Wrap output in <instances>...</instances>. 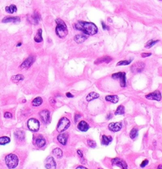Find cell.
I'll use <instances>...</instances> for the list:
<instances>
[{"instance_id": "1", "label": "cell", "mask_w": 162, "mask_h": 169, "mask_svg": "<svg viewBox=\"0 0 162 169\" xmlns=\"http://www.w3.org/2000/svg\"><path fill=\"white\" fill-rule=\"evenodd\" d=\"M74 28L88 35H93L97 32L96 25L91 22L79 21L74 25Z\"/></svg>"}, {"instance_id": "2", "label": "cell", "mask_w": 162, "mask_h": 169, "mask_svg": "<svg viewBox=\"0 0 162 169\" xmlns=\"http://www.w3.org/2000/svg\"><path fill=\"white\" fill-rule=\"evenodd\" d=\"M56 23L57 24L55 29L56 35L60 38L65 37L68 34V30H67L65 23L60 18L56 19Z\"/></svg>"}, {"instance_id": "3", "label": "cell", "mask_w": 162, "mask_h": 169, "mask_svg": "<svg viewBox=\"0 0 162 169\" xmlns=\"http://www.w3.org/2000/svg\"><path fill=\"white\" fill-rule=\"evenodd\" d=\"M5 162L8 168H14L18 165V158L15 155L9 154L5 158Z\"/></svg>"}, {"instance_id": "4", "label": "cell", "mask_w": 162, "mask_h": 169, "mask_svg": "<svg viewBox=\"0 0 162 169\" xmlns=\"http://www.w3.org/2000/svg\"><path fill=\"white\" fill-rule=\"evenodd\" d=\"M70 125V120L68 118L63 117H62L59 121L58 124L57 125V127H56V130H57V131L58 132H62L67 130L69 127Z\"/></svg>"}, {"instance_id": "5", "label": "cell", "mask_w": 162, "mask_h": 169, "mask_svg": "<svg viewBox=\"0 0 162 169\" xmlns=\"http://www.w3.org/2000/svg\"><path fill=\"white\" fill-rule=\"evenodd\" d=\"M125 73L124 72H119L117 73H114L112 75V78L115 80H120V86L124 88L126 85V77H125Z\"/></svg>"}, {"instance_id": "6", "label": "cell", "mask_w": 162, "mask_h": 169, "mask_svg": "<svg viewBox=\"0 0 162 169\" xmlns=\"http://www.w3.org/2000/svg\"><path fill=\"white\" fill-rule=\"evenodd\" d=\"M27 126L30 130L36 132L39 130L40 124H39V122L37 119L32 118V119H30L29 121H28Z\"/></svg>"}, {"instance_id": "7", "label": "cell", "mask_w": 162, "mask_h": 169, "mask_svg": "<svg viewBox=\"0 0 162 169\" xmlns=\"http://www.w3.org/2000/svg\"><path fill=\"white\" fill-rule=\"evenodd\" d=\"M144 68H145V64L144 63L138 61L132 65L130 70L133 73H138L142 72L144 70Z\"/></svg>"}, {"instance_id": "8", "label": "cell", "mask_w": 162, "mask_h": 169, "mask_svg": "<svg viewBox=\"0 0 162 169\" xmlns=\"http://www.w3.org/2000/svg\"><path fill=\"white\" fill-rule=\"evenodd\" d=\"M111 164L120 167L122 169H128V166L126 162L120 158H115L111 160Z\"/></svg>"}, {"instance_id": "9", "label": "cell", "mask_w": 162, "mask_h": 169, "mask_svg": "<svg viewBox=\"0 0 162 169\" xmlns=\"http://www.w3.org/2000/svg\"><path fill=\"white\" fill-rule=\"evenodd\" d=\"M145 97L147 99L152 100H156V101H160L161 99V94L160 93V91H155L153 92L150 93V94L146 95Z\"/></svg>"}, {"instance_id": "10", "label": "cell", "mask_w": 162, "mask_h": 169, "mask_svg": "<svg viewBox=\"0 0 162 169\" xmlns=\"http://www.w3.org/2000/svg\"><path fill=\"white\" fill-rule=\"evenodd\" d=\"M35 61V57L34 56H29L27 59L25 60L20 66L21 69H27L33 64V63Z\"/></svg>"}, {"instance_id": "11", "label": "cell", "mask_w": 162, "mask_h": 169, "mask_svg": "<svg viewBox=\"0 0 162 169\" xmlns=\"http://www.w3.org/2000/svg\"><path fill=\"white\" fill-rule=\"evenodd\" d=\"M122 127V124L120 122H112L108 125V129L113 132H118L121 130Z\"/></svg>"}, {"instance_id": "12", "label": "cell", "mask_w": 162, "mask_h": 169, "mask_svg": "<svg viewBox=\"0 0 162 169\" xmlns=\"http://www.w3.org/2000/svg\"><path fill=\"white\" fill-rule=\"evenodd\" d=\"M45 167L47 169H56V163L53 157H48L46 160Z\"/></svg>"}, {"instance_id": "13", "label": "cell", "mask_w": 162, "mask_h": 169, "mask_svg": "<svg viewBox=\"0 0 162 169\" xmlns=\"http://www.w3.org/2000/svg\"><path fill=\"white\" fill-rule=\"evenodd\" d=\"M42 121L44 123H48L50 120V114L48 110H43L39 113Z\"/></svg>"}, {"instance_id": "14", "label": "cell", "mask_w": 162, "mask_h": 169, "mask_svg": "<svg viewBox=\"0 0 162 169\" xmlns=\"http://www.w3.org/2000/svg\"><path fill=\"white\" fill-rule=\"evenodd\" d=\"M68 136L67 133H62L59 135L57 137V140L61 144L63 145H65L67 143Z\"/></svg>"}, {"instance_id": "15", "label": "cell", "mask_w": 162, "mask_h": 169, "mask_svg": "<svg viewBox=\"0 0 162 169\" xmlns=\"http://www.w3.org/2000/svg\"><path fill=\"white\" fill-rule=\"evenodd\" d=\"M78 129L82 132H86L87 131L88 129H89V126L86 121H82L78 123L77 126Z\"/></svg>"}, {"instance_id": "16", "label": "cell", "mask_w": 162, "mask_h": 169, "mask_svg": "<svg viewBox=\"0 0 162 169\" xmlns=\"http://www.w3.org/2000/svg\"><path fill=\"white\" fill-rule=\"evenodd\" d=\"M2 22L4 23H8V22L19 23L20 22V18L18 17H7L3 19Z\"/></svg>"}, {"instance_id": "17", "label": "cell", "mask_w": 162, "mask_h": 169, "mask_svg": "<svg viewBox=\"0 0 162 169\" xmlns=\"http://www.w3.org/2000/svg\"><path fill=\"white\" fill-rule=\"evenodd\" d=\"M112 58L110 56H104L102 57V58H98L94 62V64H101V63H109L110 62H111L112 61Z\"/></svg>"}, {"instance_id": "18", "label": "cell", "mask_w": 162, "mask_h": 169, "mask_svg": "<svg viewBox=\"0 0 162 169\" xmlns=\"http://www.w3.org/2000/svg\"><path fill=\"white\" fill-rule=\"evenodd\" d=\"M113 139L110 136H106L103 135L102 136L101 139V144L103 145H105V146H108L110 144V143L112 141Z\"/></svg>"}, {"instance_id": "19", "label": "cell", "mask_w": 162, "mask_h": 169, "mask_svg": "<svg viewBox=\"0 0 162 169\" xmlns=\"http://www.w3.org/2000/svg\"><path fill=\"white\" fill-rule=\"evenodd\" d=\"M36 144L39 148H42L46 145V140L42 136H39L36 138Z\"/></svg>"}, {"instance_id": "20", "label": "cell", "mask_w": 162, "mask_h": 169, "mask_svg": "<svg viewBox=\"0 0 162 169\" xmlns=\"http://www.w3.org/2000/svg\"><path fill=\"white\" fill-rule=\"evenodd\" d=\"M87 39V37L82 34H78L76 35L74 37V40L77 44H81L82 42H84L85 40Z\"/></svg>"}, {"instance_id": "21", "label": "cell", "mask_w": 162, "mask_h": 169, "mask_svg": "<svg viewBox=\"0 0 162 169\" xmlns=\"http://www.w3.org/2000/svg\"><path fill=\"white\" fill-rule=\"evenodd\" d=\"M105 100L113 104H117L119 102V97L117 95H108L105 97Z\"/></svg>"}, {"instance_id": "22", "label": "cell", "mask_w": 162, "mask_h": 169, "mask_svg": "<svg viewBox=\"0 0 162 169\" xmlns=\"http://www.w3.org/2000/svg\"><path fill=\"white\" fill-rule=\"evenodd\" d=\"M99 97H100V95L97 94V93L92 91V92L89 93V94L87 95V97H86V100H87L88 102H90V101L94 100V99H96Z\"/></svg>"}, {"instance_id": "23", "label": "cell", "mask_w": 162, "mask_h": 169, "mask_svg": "<svg viewBox=\"0 0 162 169\" xmlns=\"http://www.w3.org/2000/svg\"><path fill=\"white\" fill-rule=\"evenodd\" d=\"M53 154L58 158H60L63 156V151L60 148H56L53 150Z\"/></svg>"}, {"instance_id": "24", "label": "cell", "mask_w": 162, "mask_h": 169, "mask_svg": "<svg viewBox=\"0 0 162 169\" xmlns=\"http://www.w3.org/2000/svg\"><path fill=\"white\" fill-rule=\"evenodd\" d=\"M34 40L36 42H41L42 41V30L39 29L37 31V34L34 37Z\"/></svg>"}, {"instance_id": "25", "label": "cell", "mask_w": 162, "mask_h": 169, "mask_svg": "<svg viewBox=\"0 0 162 169\" xmlns=\"http://www.w3.org/2000/svg\"><path fill=\"white\" fill-rule=\"evenodd\" d=\"M6 11L9 13H13L14 12H16L17 10V8L16 6L14 5V4H12L10 6H8L6 7Z\"/></svg>"}, {"instance_id": "26", "label": "cell", "mask_w": 162, "mask_h": 169, "mask_svg": "<svg viewBox=\"0 0 162 169\" xmlns=\"http://www.w3.org/2000/svg\"><path fill=\"white\" fill-rule=\"evenodd\" d=\"M42 103V99L39 97L34 99L32 102L33 106H36V107L39 106L40 105H41Z\"/></svg>"}, {"instance_id": "27", "label": "cell", "mask_w": 162, "mask_h": 169, "mask_svg": "<svg viewBox=\"0 0 162 169\" xmlns=\"http://www.w3.org/2000/svg\"><path fill=\"white\" fill-rule=\"evenodd\" d=\"M23 76L22 75H17L15 76H13L12 78V81H13L14 83H18L20 81L23 80Z\"/></svg>"}, {"instance_id": "28", "label": "cell", "mask_w": 162, "mask_h": 169, "mask_svg": "<svg viewBox=\"0 0 162 169\" xmlns=\"http://www.w3.org/2000/svg\"><path fill=\"white\" fill-rule=\"evenodd\" d=\"M125 113V108L123 105H119V107H117V110H116L115 112V115H123Z\"/></svg>"}, {"instance_id": "29", "label": "cell", "mask_w": 162, "mask_h": 169, "mask_svg": "<svg viewBox=\"0 0 162 169\" xmlns=\"http://www.w3.org/2000/svg\"><path fill=\"white\" fill-rule=\"evenodd\" d=\"M138 136V130L137 128H133L130 131V138L132 140L136 139Z\"/></svg>"}, {"instance_id": "30", "label": "cell", "mask_w": 162, "mask_h": 169, "mask_svg": "<svg viewBox=\"0 0 162 169\" xmlns=\"http://www.w3.org/2000/svg\"><path fill=\"white\" fill-rule=\"evenodd\" d=\"M10 139L7 136H3L0 138V145H4L10 143Z\"/></svg>"}, {"instance_id": "31", "label": "cell", "mask_w": 162, "mask_h": 169, "mask_svg": "<svg viewBox=\"0 0 162 169\" xmlns=\"http://www.w3.org/2000/svg\"><path fill=\"white\" fill-rule=\"evenodd\" d=\"M159 42L158 40H150L148 41V42L145 44V47L147 49L151 48V47L153 46L155 44H156L157 42Z\"/></svg>"}, {"instance_id": "32", "label": "cell", "mask_w": 162, "mask_h": 169, "mask_svg": "<svg viewBox=\"0 0 162 169\" xmlns=\"http://www.w3.org/2000/svg\"><path fill=\"white\" fill-rule=\"evenodd\" d=\"M15 135L16 136L17 138L20 139V140H23L25 136L24 132L23 131H18V132H15Z\"/></svg>"}, {"instance_id": "33", "label": "cell", "mask_w": 162, "mask_h": 169, "mask_svg": "<svg viewBox=\"0 0 162 169\" xmlns=\"http://www.w3.org/2000/svg\"><path fill=\"white\" fill-rule=\"evenodd\" d=\"M87 142V145L90 148H95L96 147V142L93 141V140H88Z\"/></svg>"}, {"instance_id": "34", "label": "cell", "mask_w": 162, "mask_h": 169, "mask_svg": "<svg viewBox=\"0 0 162 169\" xmlns=\"http://www.w3.org/2000/svg\"><path fill=\"white\" fill-rule=\"evenodd\" d=\"M131 61H119V63H117V66H123V65H128L129 64Z\"/></svg>"}, {"instance_id": "35", "label": "cell", "mask_w": 162, "mask_h": 169, "mask_svg": "<svg viewBox=\"0 0 162 169\" xmlns=\"http://www.w3.org/2000/svg\"><path fill=\"white\" fill-rule=\"evenodd\" d=\"M148 163H149V161L146 159V160L143 161L142 163H141V165H140V167H141V168H144V167H145L146 165L148 164Z\"/></svg>"}, {"instance_id": "36", "label": "cell", "mask_w": 162, "mask_h": 169, "mask_svg": "<svg viewBox=\"0 0 162 169\" xmlns=\"http://www.w3.org/2000/svg\"><path fill=\"white\" fill-rule=\"evenodd\" d=\"M4 117L5 118H12V114H11V113L8 112H7L4 113Z\"/></svg>"}, {"instance_id": "37", "label": "cell", "mask_w": 162, "mask_h": 169, "mask_svg": "<svg viewBox=\"0 0 162 169\" xmlns=\"http://www.w3.org/2000/svg\"><path fill=\"white\" fill-rule=\"evenodd\" d=\"M151 55V53H142L141 54V56L143 58H147V57L150 56Z\"/></svg>"}, {"instance_id": "38", "label": "cell", "mask_w": 162, "mask_h": 169, "mask_svg": "<svg viewBox=\"0 0 162 169\" xmlns=\"http://www.w3.org/2000/svg\"><path fill=\"white\" fill-rule=\"evenodd\" d=\"M77 154H78V155L81 157V158H83L82 151L81 150H77Z\"/></svg>"}, {"instance_id": "39", "label": "cell", "mask_w": 162, "mask_h": 169, "mask_svg": "<svg viewBox=\"0 0 162 169\" xmlns=\"http://www.w3.org/2000/svg\"><path fill=\"white\" fill-rule=\"evenodd\" d=\"M101 24H102V26H103V30H108V29H109V28H108V27H107L106 25H105V23H103V22H101Z\"/></svg>"}, {"instance_id": "40", "label": "cell", "mask_w": 162, "mask_h": 169, "mask_svg": "<svg viewBox=\"0 0 162 169\" xmlns=\"http://www.w3.org/2000/svg\"><path fill=\"white\" fill-rule=\"evenodd\" d=\"M80 117H81V115H80V114H75V122H77V119H79Z\"/></svg>"}, {"instance_id": "41", "label": "cell", "mask_w": 162, "mask_h": 169, "mask_svg": "<svg viewBox=\"0 0 162 169\" xmlns=\"http://www.w3.org/2000/svg\"><path fill=\"white\" fill-rule=\"evenodd\" d=\"M66 95H67V97H68V98H73V95L70 94V92L67 93V94H66Z\"/></svg>"}, {"instance_id": "42", "label": "cell", "mask_w": 162, "mask_h": 169, "mask_svg": "<svg viewBox=\"0 0 162 169\" xmlns=\"http://www.w3.org/2000/svg\"><path fill=\"white\" fill-rule=\"evenodd\" d=\"M76 169H88L86 168V167H85L84 166H82V165H80V166H78L77 167Z\"/></svg>"}, {"instance_id": "43", "label": "cell", "mask_w": 162, "mask_h": 169, "mask_svg": "<svg viewBox=\"0 0 162 169\" xmlns=\"http://www.w3.org/2000/svg\"><path fill=\"white\" fill-rule=\"evenodd\" d=\"M111 117H112V115H111V114H108V116H107L106 119H110L111 118Z\"/></svg>"}, {"instance_id": "44", "label": "cell", "mask_w": 162, "mask_h": 169, "mask_svg": "<svg viewBox=\"0 0 162 169\" xmlns=\"http://www.w3.org/2000/svg\"><path fill=\"white\" fill-rule=\"evenodd\" d=\"M157 169H162V165H159L157 167Z\"/></svg>"}, {"instance_id": "45", "label": "cell", "mask_w": 162, "mask_h": 169, "mask_svg": "<svg viewBox=\"0 0 162 169\" xmlns=\"http://www.w3.org/2000/svg\"><path fill=\"white\" fill-rule=\"evenodd\" d=\"M22 45V43H21V42H19V43H18V44H17V47L20 46V45Z\"/></svg>"}, {"instance_id": "46", "label": "cell", "mask_w": 162, "mask_h": 169, "mask_svg": "<svg viewBox=\"0 0 162 169\" xmlns=\"http://www.w3.org/2000/svg\"><path fill=\"white\" fill-rule=\"evenodd\" d=\"M97 169H103V168H98Z\"/></svg>"}]
</instances>
